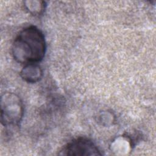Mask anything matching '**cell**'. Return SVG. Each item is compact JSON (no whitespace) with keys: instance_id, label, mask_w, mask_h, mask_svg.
Returning <instances> with one entry per match:
<instances>
[{"instance_id":"2","label":"cell","mask_w":156,"mask_h":156,"mask_svg":"<svg viewBox=\"0 0 156 156\" xmlns=\"http://www.w3.org/2000/svg\"><path fill=\"white\" fill-rule=\"evenodd\" d=\"M1 118L3 125L16 126L23 115V106L20 98L13 93H5L1 98Z\"/></svg>"},{"instance_id":"3","label":"cell","mask_w":156,"mask_h":156,"mask_svg":"<svg viewBox=\"0 0 156 156\" xmlns=\"http://www.w3.org/2000/svg\"><path fill=\"white\" fill-rule=\"evenodd\" d=\"M102 154L90 139L80 137L67 143L60 151L62 155H101Z\"/></svg>"},{"instance_id":"4","label":"cell","mask_w":156,"mask_h":156,"mask_svg":"<svg viewBox=\"0 0 156 156\" xmlns=\"http://www.w3.org/2000/svg\"><path fill=\"white\" fill-rule=\"evenodd\" d=\"M20 76L26 82L35 83L41 79L43 71L37 63H30L24 66L20 73Z\"/></svg>"},{"instance_id":"1","label":"cell","mask_w":156,"mask_h":156,"mask_svg":"<svg viewBox=\"0 0 156 156\" xmlns=\"http://www.w3.org/2000/svg\"><path fill=\"white\" fill-rule=\"evenodd\" d=\"M46 49L43 32L36 26H30L21 30L16 37L12 44V53L17 62L26 65L41 61Z\"/></svg>"}]
</instances>
